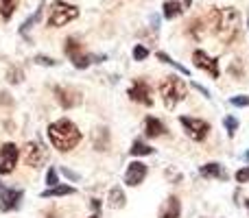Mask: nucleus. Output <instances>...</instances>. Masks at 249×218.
<instances>
[{
	"mask_svg": "<svg viewBox=\"0 0 249 218\" xmlns=\"http://www.w3.org/2000/svg\"><path fill=\"white\" fill-rule=\"evenodd\" d=\"M90 205L94 207V210H96V214H99V210H101V201H99V199H92V203H90Z\"/></svg>",
	"mask_w": 249,
	"mask_h": 218,
	"instance_id": "obj_36",
	"label": "nucleus"
},
{
	"mask_svg": "<svg viewBox=\"0 0 249 218\" xmlns=\"http://www.w3.org/2000/svg\"><path fill=\"white\" fill-rule=\"evenodd\" d=\"M124 192L121 188H114L112 192H109V205H112V210H121V207H124Z\"/></svg>",
	"mask_w": 249,
	"mask_h": 218,
	"instance_id": "obj_22",
	"label": "nucleus"
},
{
	"mask_svg": "<svg viewBox=\"0 0 249 218\" xmlns=\"http://www.w3.org/2000/svg\"><path fill=\"white\" fill-rule=\"evenodd\" d=\"M61 175H64V177H68L70 181H77V179H79V175H77V172H72V170H70V168H66V166H61Z\"/></svg>",
	"mask_w": 249,
	"mask_h": 218,
	"instance_id": "obj_33",
	"label": "nucleus"
},
{
	"mask_svg": "<svg viewBox=\"0 0 249 218\" xmlns=\"http://www.w3.org/2000/svg\"><path fill=\"white\" fill-rule=\"evenodd\" d=\"M193 61H195V68L206 70V72L210 74L212 79H219V74H221V70H219V59L210 57L208 52H203V50H195V52H193Z\"/></svg>",
	"mask_w": 249,
	"mask_h": 218,
	"instance_id": "obj_9",
	"label": "nucleus"
},
{
	"mask_svg": "<svg viewBox=\"0 0 249 218\" xmlns=\"http://www.w3.org/2000/svg\"><path fill=\"white\" fill-rule=\"evenodd\" d=\"M109 129L107 127H99L92 133V144H94L96 151H107L109 149Z\"/></svg>",
	"mask_w": 249,
	"mask_h": 218,
	"instance_id": "obj_15",
	"label": "nucleus"
},
{
	"mask_svg": "<svg viewBox=\"0 0 249 218\" xmlns=\"http://www.w3.org/2000/svg\"><path fill=\"white\" fill-rule=\"evenodd\" d=\"M7 81H11V83H20V81H22V70H20V68H9V72H7Z\"/></svg>",
	"mask_w": 249,
	"mask_h": 218,
	"instance_id": "obj_27",
	"label": "nucleus"
},
{
	"mask_svg": "<svg viewBox=\"0 0 249 218\" xmlns=\"http://www.w3.org/2000/svg\"><path fill=\"white\" fill-rule=\"evenodd\" d=\"M35 64H39V66H48V68H53V66H57V61L53 59V57L37 55V57H35Z\"/></svg>",
	"mask_w": 249,
	"mask_h": 218,
	"instance_id": "obj_30",
	"label": "nucleus"
},
{
	"mask_svg": "<svg viewBox=\"0 0 249 218\" xmlns=\"http://www.w3.org/2000/svg\"><path fill=\"white\" fill-rule=\"evenodd\" d=\"M79 16V9L74 4H68L64 0H57L51 7V16H48V26H64L72 22Z\"/></svg>",
	"mask_w": 249,
	"mask_h": 218,
	"instance_id": "obj_5",
	"label": "nucleus"
},
{
	"mask_svg": "<svg viewBox=\"0 0 249 218\" xmlns=\"http://www.w3.org/2000/svg\"><path fill=\"white\" fill-rule=\"evenodd\" d=\"M188 7L186 2H181V0H164L162 4V13L166 20H173V17H177L179 13H184V9Z\"/></svg>",
	"mask_w": 249,
	"mask_h": 218,
	"instance_id": "obj_17",
	"label": "nucleus"
},
{
	"mask_svg": "<svg viewBox=\"0 0 249 218\" xmlns=\"http://www.w3.org/2000/svg\"><path fill=\"white\" fill-rule=\"evenodd\" d=\"M48 137H51L53 146H55L57 151L68 153V151H72L74 146L81 142V131L77 129L74 122L61 118V120H57V122L48 124Z\"/></svg>",
	"mask_w": 249,
	"mask_h": 218,
	"instance_id": "obj_2",
	"label": "nucleus"
},
{
	"mask_svg": "<svg viewBox=\"0 0 249 218\" xmlns=\"http://www.w3.org/2000/svg\"><path fill=\"white\" fill-rule=\"evenodd\" d=\"M186 92H188L186 83L177 77H166L162 81V85H160V96H162L164 105H166L168 109L177 107V103H181V101L186 99Z\"/></svg>",
	"mask_w": 249,
	"mask_h": 218,
	"instance_id": "obj_3",
	"label": "nucleus"
},
{
	"mask_svg": "<svg viewBox=\"0 0 249 218\" xmlns=\"http://www.w3.org/2000/svg\"><path fill=\"white\" fill-rule=\"evenodd\" d=\"M193 87H195V90H199V92H201V94H203V96H206V99H210V92H208V90H206V87H203V85H201V83H193Z\"/></svg>",
	"mask_w": 249,
	"mask_h": 218,
	"instance_id": "obj_34",
	"label": "nucleus"
},
{
	"mask_svg": "<svg viewBox=\"0 0 249 218\" xmlns=\"http://www.w3.org/2000/svg\"><path fill=\"white\" fill-rule=\"evenodd\" d=\"M18 157H20V151L16 144H2L0 146V175H9V172L16 170Z\"/></svg>",
	"mask_w": 249,
	"mask_h": 218,
	"instance_id": "obj_7",
	"label": "nucleus"
},
{
	"mask_svg": "<svg viewBox=\"0 0 249 218\" xmlns=\"http://www.w3.org/2000/svg\"><path fill=\"white\" fill-rule=\"evenodd\" d=\"M90 218H99V214H94V216H90Z\"/></svg>",
	"mask_w": 249,
	"mask_h": 218,
	"instance_id": "obj_40",
	"label": "nucleus"
},
{
	"mask_svg": "<svg viewBox=\"0 0 249 218\" xmlns=\"http://www.w3.org/2000/svg\"><path fill=\"white\" fill-rule=\"evenodd\" d=\"M155 57H158V59L162 61V64L173 66V68H175L177 72H181V74H184V77H190V70H188V68H184V66H181V64H177V61L173 59V57H168L166 52H158V55H155Z\"/></svg>",
	"mask_w": 249,
	"mask_h": 218,
	"instance_id": "obj_21",
	"label": "nucleus"
},
{
	"mask_svg": "<svg viewBox=\"0 0 249 218\" xmlns=\"http://www.w3.org/2000/svg\"><path fill=\"white\" fill-rule=\"evenodd\" d=\"M245 205H247V210H249V201H245Z\"/></svg>",
	"mask_w": 249,
	"mask_h": 218,
	"instance_id": "obj_39",
	"label": "nucleus"
},
{
	"mask_svg": "<svg viewBox=\"0 0 249 218\" xmlns=\"http://www.w3.org/2000/svg\"><path fill=\"white\" fill-rule=\"evenodd\" d=\"M64 50H66V55L70 57V61H72V66L74 68H79V70H86L90 64H101V61H105V55H99V57H94V55H90V52H83V46L77 42L74 37H68L66 39V46H64Z\"/></svg>",
	"mask_w": 249,
	"mask_h": 218,
	"instance_id": "obj_4",
	"label": "nucleus"
},
{
	"mask_svg": "<svg viewBox=\"0 0 249 218\" xmlns=\"http://www.w3.org/2000/svg\"><path fill=\"white\" fill-rule=\"evenodd\" d=\"M199 175H201L203 179H228L225 168L216 162H210V164H206V166H201L199 168Z\"/></svg>",
	"mask_w": 249,
	"mask_h": 218,
	"instance_id": "obj_14",
	"label": "nucleus"
},
{
	"mask_svg": "<svg viewBox=\"0 0 249 218\" xmlns=\"http://www.w3.org/2000/svg\"><path fill=\"white\" fill-rule=\"evenodd\" d=\"M44 218H59V216H57V214H55V212H48V214H46V216H44Z\"/></svg>",
	"mask_w": 249,
	"mask_h": 218,
	"instance_id": "obj_37",
	"label": "nucleus"
},
{
	"mask_svg": "<svg viewBox=\"0 0 249 218\" xmlns=\"http://www.w3.org/2000/svg\"><path fill=\"white\" fill-rule=\"evenodd\" d=\"M153 153H155V149H151L149 144H144V142H140V140H136L131 146V155H138V157H142V155H153Z\"/></svg>",
	"mask_w": 249,
	"mask_h": 218,
	"instance_id": "obj_24",
	"label": "nucleus"
},
{
	"mask_svg": "<svg viewBox=\"0 0 249 218\" xmlns=\"http://www.w3.org/2000/svg\"><path fill=\"white\" fill-rule=\"evenodd\" d=\"M42 13H44V2L39 4L37 9H35V13H33V16H29L24 22H22V26H20V35H24V37H29V31L33 29V24H37V22H39V17H42Z\"/></svg>",
	"mask_w": 249,
	"mask_h": 218,
	"instance_id": "obj_19",
	"label": "nucleus"
},
{
	"mask_svg": "<svg viewBox=\"0 0 249 218\" xmlns=\"http://www.w3.org/2000/svg\"><path fill=\"white\" fill-rule=\"evenodd\" d=\"M230 103L234 107H249V96H234V99H230Z\"/></svg>",
	"mask_w": 249,
	"mask_h": 218,
	"instance_id": "obj_31",
	"label": "nucleus"
},
{
	"mask_svg": "<svg viewBox=\"0 0 249 218\" xmlns=\"http://www.w3.org/2000/svg\"><path fill=\"white\" fill-rule=\"evenodd\" d=\"M4 192H7V188H4V185H2V181H0V197H2Z\"/></svg>",
	"mask_w": 249,
	"mask_h": 218,
	"instance_id": "obj_38",
	"label": "nucleus"
},
{
	"mask_svg": "<svg viewBox=\"0 0 249 218\" xmlns=\"http://www.w3.org/2000/svg\"><path fill=\"white\" fill-rule=\"evenodd\" d=\"M146 57H149V48H144V46L133 48V59L136 61H142V59H146Z\"/></svg>",
	"mask_w": 249,
	"mask_h": 218,
	"instance_id": "obj_29",
	"label": "nucleus"
},
{
	"mask_svg": "<svg viewBox=\"0 0 249 218\" xmlns=\"http://www.w3.org/2000/svg\"><path fill=\"white\" fill-rule=\"evenodd\" d=\"M179 124L184 127L186 135L193 142H203L210 133V124L201 118H190V116H179Z\"/></svg>",
	"mask_w": 249,
	"mask_h": 218,
	"instance_id": "obj_6",
	"label": "nucleus"
},
{
	"mask_svg": "<svg viewBox=\"0 0 249 218\" xmlns=\"http://www.w3.org/2000/svg\"><path fill=\"white\" fill-rule=\"evenodd\" d=\"M22 201V190H7L2 194V201H0V212H13L18 210Z\"/></svg>",
	"mask_w": 249,
	"mask_h": 218,
	"instance_id": "obj_13",
	"label": "nucleus"
},
{
	"mask_svg": "<svg viewBox=\"0 0 249 218\" xmlns=\"http://www.w3.org/2000/svg\"><path fill=\"white\" fill-rule=\"evenodd\" d=\"M24 159L31 168H39L44 164V159H46V151L39 144H35V142H29L24 146Z\"/></svg>",
	"mask_w": 249,
	"mask_h": 218,
	"instance_id": "obj_12",
	"label": "nucleus"
},
{
	"mask_svg": "<svg viewBox=\"0 0 249 218\" xmlns=\"http://www.w3.org/2000/svg\"><path fill=\"white\" fill-rule=\"evenodd\" d=\"M46 185H48V188L59 185V179H57V170H55V168H51V170L46 172Z\"/></svg>",
	"mask_w": 249,
	"mask_h": 218,
	"instance_id": "obj_28",
	"label": "nucleus"
},
{
	"mask_svg": "<svg viewBox=\"0 0 249 218\" xmlns=\"http://www.w3.org/2000/svg\"><path fill=\"white\" fill-rule=\"evenodd\" d=\"M16 9H18V0H0V16L4 20H9L16 13Z\"/></svg>",
	"mask_w": 249,
	"mask_h": 218,
	"instance_id": "obj_23",
	"label": "nucleus"
},
{
	"mask_svg": "<svg viewBox=\"0 0 249 218\" xmlns=\"http://www.w3.org/2000/svg\"><path fill=\"white\" fill-rule=\"evenodd\" d=\"M201 26H203V20H195V22H193V24H190L188 33H190V35H193V37H195V39H201V35H203V29H201Z\"/></svg>",
	"mask_w": 249,
	"mask_h": 218,
	"instance_id": "obj_26",
	"label": "nucleus"
},
{
	"mask_svg": "<svg viewBox=\"0 0 249 218\" xmlns=\"http://www.w3.org/2000/svg\"><path fill=\"white\" fill-rule=\"evenodd\" d=\"M146 172H149V168H146L142 162H131L127 166V172H124V184L136 188V185H140L142 181H144Z\"/></svg>",
	"mask_w": 249,
	"mask_h": 218,
	"instance_id": "obj_10",
	"label": "nucleus"
},
{
	"mask_svg": "<svg viewBox=\"0 0 249 218\" xmlns=\"http://www.w3.org/2000/svg\"><path fill=\"white\" fill-rule=\"evenodd\" d=\"M151 26H153L155 31L160 29V20H158V16H151Z\"/></svg>",
	"mask_w": 249,
	"mask_h": 218,
	"instance_id": "obj_35",
	"label": "nucleus"
},
{
	"mask_svg": "<svg viewBox=\"0 0 249 218\" xmlns=\"http://www.w3.org/2000/svg\"><path fill=\"white\" fill-rule=\"evenodd\" d=\"M55 96H57V101H59V105L64 109H72V107H77V105L81 103V94L74 92V90H70V87L55 85Z\"/></svg>",
	"mask_w": 249,
	"mask_h": 218,
	"instance_id": "obj_11",
	"label": "nucleus"
},
{
	"mask_svg": "<svg viewBox=\"0 0 249 218\" xmlns=\"http://www.w3.org/2000/svg\"><path fill=\"white\" fill-rule=\"evenodd\" d=\"M223 124H225V129H228V135H230V137L236 135V129H238V120H236V118L228 116V118L223 120Z\"/></svg>",
	"mask_w": 249,
	"mask_h": 218,
	"instance_id": "obj_25",
	"label": "nucleus"
},
{
	"mask_svg": "<svg viewBox=\"0 0 249 218\" xmlns=\"http://www.w3.org/2000/svg\"><path fill=\"white\" fill-rule=\"evenodd\" d=\"M208 22H210L214 35H219L221 42L232 44L238 37V29H241V16L236 9L225 7V9H210L208 11Z\"/></svg>",
	"mask_w": 249,
	"mask_h": 218,
	"instance_id": "obj_1",
	"label": "nucleus"
},
{
	"mask_svg": "<svg viewBox=\"0 0 249 218\" xmlns=\"http://www.w3.org/2000/svg\"><path fill=\"white\" fill-rule=\"evenodd\" d=\"M236 181H238V184H247V181H249V166L236 170Z\"/></svg>",
	"mask_w": 249,
	"mask_h": 218,
	"instance_id": "obj_32",
	"label": "nucleus"
},
{
	"mask_svg": "<svg viewBox=\"0 0 249 218\" xmlns=\"http://www.w3.org/2000/svg\"><path fill=\"white\" fill-rule=\"evenodd\" d=\"M179 214H181V201L173 194V197L166 199V205L160 212V218H179Z\"/></svg>",
	"mask_w": 249,
	"mask_h": 218,
	"instance_id": "obj_16",
	"label": "nucleus"
},
{
	"mask_svg": "<svg viewBox=\"0 0 249 218\" xmlns=\"http://www.w3.org/2000/svg\"><path fill=\"white\" fill-rule=\"evenodd\" d=\"M164 131H166V127L162 124V120L153 118V116H149V118L144 120V133L149 137H160Z\"/></svg>",
	"mask_w": 249,
	"mask_h": 218,
	"instance_id": "obj_18",
	"label": "nucleus"
},
{
	"mask_svg": "<svg viewBox=\"0 0 249 218\" xmlns=\"http://www.w3.org/2000/svg\"><path fill=\"white\" fill-rule=\"evenodd\" d=\"M129 99L133 101V103H140V105H153V99H151V87L149 83L144 81V79H136V81L131 83V87H129Z\"/></svg>",
	"mask_w": 249,
	"mask_h": 218,
	"instance_id": "obj_8",
	"label": "nucleus"
},
{
	"mask_svg": "<svg viewBox=\"0 0 249 218\" xmlns=\"http://www.w3.org/2000/svg\"><path fill=\"white\" fill-rule=\"evenodd\" d=\"M68 194H74V188L70 185H55V188H48L42 192V199H53V197H68Z\"/></svg>",
	"mask_w": 249,
	"mask_h": 218,
	"instance_id": "obj_20",
	"label": "nucleus"
}]
</instances>
